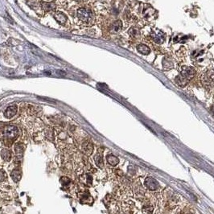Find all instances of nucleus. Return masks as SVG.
<instances>
[{"label": "nucleus", "mask_w": 214, "mask_h": 214, "mask_svg": "<svg viewBox=\"0 0 214 214\" xmlns=\"http://www.w3.org/2000/svg\"><path fill=\"white\" fill-rule=\"evenodd\" d=\"M77 16L79 21L84 25H90L94 22V14L89 7H80L77 11Z\"/></svg>", "instance_id": "f257e3e1"}, {"label": "nucleus", "mask_w": 214, "mask_h": 214, "mask_svg": "<svg viewBox=\"0 0 214 214\" xmlns=\"http://www.w3.org/2000/svg\"><path fill=\"white\" fill-rule=\"evenodd\" d=\"M195 75V70L193 68L184 66L182 67V69L180 70V74L176 78V82L180 86H184L188 83V81L191 80Z\"/></svg>", "instance_id": "f03ea898"}, {"label": "nucleus", "mask_w": 214, "mask_h": 214, "mask_svg": "<svg viewBox=\"0 0 214 214\" xmlns=\"http://www.w3.org/2000/svg\"><path fill=\"white\" fill-rule=\"evenodd\" d=\"M2 135H3V137L7 140L14 141L18 137L19 129L15 126L7 125L2 129Z\"/></svg>", "instance_id": "7ed1b4c3"}, {"label": "nucleus", "mask_w": 214, "mask_h": 214, "mask_svg": "<svg viewBox=\"0 0 214 214\" xmlns=\"http://www.w3.org/2000/svg\"><path fill=\"white\" fill-rule=\"evenodd\" d=\"M151 37L156 44H162L163 43L165 39L164 34L161 31L158 29L152 30L151 32Z\"/></svg>", "instance_id": "20e7f679"}, {"label": "nucleus", "mask_w": 214, "mask_h": 214, "mask_svg": "<svg viewBox=\"0 0 214 214\" xmlns=\"http://www.w3.org/2000/svg\"><path fill=\"white\" fill-rule=\"evenodd\" d=\"M122 29V22L121 20H115L110 26V32L112 34H118Z\"/></svg>", "instance_id": "39448f33"}, {"label": "nucleus", "mask_w": 214, "mask_h": 214, "mask_svg": "<svg viewBox=\"0 0 214 214\" xmlns=\"http://www.w3.org/2000/svg\"><path fill=\"white\" fill-rule=\"evenodd\" d=\"M144 184L145 186L150 190H156L160 187L157 180H156L155 179L152 178V177H147V178L145 180Z\"/></svg>", "instance_id": "423d86ee"}, {"label": "nucleus", "mask_w": 214, "mask_h": 214, "mask_svg": "<svg viewBox=\"0 0 214 214\" xmlns=\"http://www.w3.org/2000/svg\"><path fill=\"white\" fill-rule=\"evenodd\" d=\"M156 15V11L150 6H145L144 8L142 9V16L146 19H151Z\"/></svg>", "instance_id": "0eeeda50"}, {"label": "nucleus", "mask_w": 214, "mask_h": 214, "mask_svg": "<svg viewBox=\"0 0 214 214\" xmlns=\"http://www.w3.org/2000/svg\"><path fill=\"white\" fill-rule=\"evenodd\" d=\"M54 18L56 22L61 25L65 24V23L67 22L68 19L65 14H64L63 12H61V11H56V13L54 14Z\"/></svg>", "instance_id": "6e6552de"}, {"label": "nucleus", "mask_w": 214, "mask_h": 214, "mask_svg": "<svg viewBox=\"0 0 214 214\" xmlns=\"http://www.w3.org/2000/svg\"><path fill=\"white\" fill-rule=\"evenodd\" d=\"M17 111H18V108H17V106H16V105L9 106V107H7V110L5 111L4 116L7 118H11L14 117V116L16 114Z\"/></svg>", "instance_id": "1a4fd4ad"}, {"label": "nucleus", "mask_w": 214, "mask_h": 214, "mask_svg": "<svg viewBox=\"0 0 214 214\" xmlns=\"http://www.w3.org/2000/svg\"><path fill=\"white\" fill-rule=\"evenodd\" d=\"M137 50L138 52H140V53L142 55H148L149 53L151 52L150 47H149L147 45L143 44H140L138 45Z\"/></svg>", "instance_id": "9d476101"}, {"label": "nucleus", "mask_w": 214, "mask_h": 214, "mask_svg": "<svg viewBox=\"0 0 214 214\" xmlns=\"http://www.w3.org/2000/svg\"><path fill=\"white\" fill-rule=\"evenodd\" d=\"M21 171L19 168L15 169L12 172H11V178L13 179L15 182H19V180L21 179Z\"/></svg>", "instance_id": "9b49d317"}, {"label": "nucleus", "mask_w": 214, "mask_h": 214, "mask_svg": "<svg viewBox=\"0 0 214 214\" xmlns=\"http://www.w3.org/2000/svg\"><path fill=\"white\" fill-rule=\"evenodd\" d=\"M41 7L45 11H52L55 9L56 5L53 2H44L41 4Z\"/></svg>", "instance_id": "f8f14e48"}, {"label": "nucleus", "mask_w": 214, "mask_h": 214, "mask_svg": "<svg viewBox=\"0 0 214 214\" xmlns=\"http://www.w3.org/2000/svg\"><path fill=\"white\" fill-rule=\"evenodd\" d=\"M83 150L87 155H91L93 150V144L89 142H86L83 144Z\"/></svg>", "instance_id": "ddd939ff"}, {"label": "nucleus", "mask_w": 214, "mask_h": 214, "mask_svg": "<svg viewBox=\"0 0 214 214\" xmlns=\"http://www.w3.org/2000/svg\"><path fill=\"white\" fill-rule=\"evenodd\" d=\"M1 157L2 158V160L5 161H10L11 159V151L7 149H3L1 151Z\"/></svg>", "instance_id": "4468645a"}, {"label": "nucleus", "mask_w": 214, "mask_h": 214, "mask_svg": "<svg viewBox=\"0 0 214 214\" xmlns=\"http://www.w3.org/2000/svg\"><path fill=\"white\" fill-rule=\"evenodd\" d=\"M106 160H107V162L111 165H112V166H116L118 163V162H119V160L116 156H113V155L107 156Z\"/></svg>", "instance_id": "2eb2a0df"}, {"label": "nucleus", "mask_w": 214, "mask_h": 214, "mask_svg": "<svg viewBox=\"0 0 214 214\" xmlns=\"http://www.w3.org/2000/svg\"><path fill=\"white\" fill-rule=\"evenodd\" d=\"M15 151H16L17 156H21L24 151V146L22 143H16L15 145Z\"/></svg>", "instance_id": "dca6fc26"}, {"label": "nucleus", "mask_w": 214, "mask_h": 214, "mask_svg": "<svg viewBox=\"0 0 214 214\" xmlns=\"http://www.w3.org/2000/svg\"><path fill=\"white\" fill-rule=\"evenodd\" d=\"M129 34L130 36H132L133 38H137L139 36V32L138 31V29H136L135 27H131V29L129 30Z\"/></svg>", "instance_id": "f3484780"}, {"label": "nucleus", "mask_w": 214, "mask_h": 214, "mask_svg": "<svg viewBox=\"0 0 214 214\" xmlns=\"http://www.w3.org/2000/svg\"><path fill=\"white\" fill-rule=\"evenodd\" d=\"M95 161H96V163L99 167H103V160H102V157H101V155L97 154V156H95L94 158Z\"/></svg>", "instance_id": "a211bd4d"}, {"label": "nucleus", "mask_w": 214, "mask_h": 214, "mask_svg": "<svg viewBox=\"0 0 214 214\" xmlns=\"http://www.w3.org/2000/svg\"><path fill=\"white\" fill-rule=\"evenodd\" d=\"M5 178V174L3 173V171H0V181L4 180Z\"/></svg>", "instance_id": "6ab92c4d"}, {"label": "nucleus", "mask_w": 214, "mask_h": 214, "mask_svg": "<svg viewBox=\"0 0 214 214\" xmlns=\"http://www.w3.org/2000/svg\"><path fill=\"white\" fill-rule=\"evenodd\" d=\"M211 111H212V114L214 115V105H212V108H211Z\"/></svg>", "instance_id": "aec40b11"}, {"label": "nucleus", "mask_w": 214, "mask_h": 214, "mask_svg": "<svg viewBox=\"0 0 214 214\" xmlns=\"http://www.w3.org/2000/svg\"><path fill=\"white\" fill-rule=\"evenodd\" d=\"M76 1H77V2H86L87 0H76Z\"/></svg>", "instance_id": "412c9836"}]
</instances>
